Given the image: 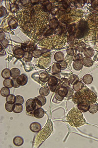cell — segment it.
Wrapping results in <instances>:
<instances>
[{"label":"cell","mask_w":98,"mask_h":148,"mask_svg":"<svg viewBox=\"0 0 98 148\" xmlns=\"http://www.w3.org/2000/svg\"><path fill=\"white\" fill-rule=\"evenodd\" d=\"M17 16L21 28L33 38H37L48 26L49 14L40 4H25L18 11Z\"/></svg>","instance_id":"obj_1"},{"label":"cell","mask_w":98,"mask_h":148,"mask_svg":"<svg viewBox=\"0 0 98 148\" xmlns=\"http://www.w3.org/2000/svg\"><path fill=\"white\" fill-rule=\"evenodd\" d=\"M97 99L95 94L87 88L77 91L72 97L73 102L77 105L89 106L95 103Z\"/></svg>","instance_id":"obj_2"},{"label":"cell","mask_w":98,"mask_h":148,"mask_svg":"<svg viewBox=\"0 0 98 148\" xmlns=\"http://www.w3.org/2000/svg\"><path fill=\"white\" fill-rule=\"evenodd\" d=\"M67 40L63 35H54L41 39L38 44L41 47L47 49H59L64 46Z\"/></svg>","instance_id":"obj_3"},{"label":"cell","mask_w":98,"mask_h":148,"mask_svg":"<svg viewBox=\"0 0 98 148\" xmlns=\"http://www.w3.org/2000/svg\"><path fill=\"white\" fill-rule=\"evenodd\" d=\"M66 119L71 126L75 127L81 126L86 122L81 111L76 107L73 108L68 112Z\"/></svg>","instance_id":"obj_4"},{"label":"cell","mask_w":98,"mask_h":148,"mask_svg":"<svg viewBox=\"0 0 98 148\" xmlns=\"http://www.w3.org/2000/svg\"><path fill=\"white\" fill-rule=\"evenodd\" d=\"M25 105L26 111L32 113H33L36 109L41 108L38 105L35 99H28L26 102Z\"/></svg>","instance_id":"obj_5"},{"label":"cell","mask_w":98,"mask_h":148,"mask_svg":"<svg viewBox=\"0 0 98 148\" xmlns=\"http://www.w3.org/2000/svg\"><path fill=\"white\" fill-rule=\"evenodd\" d=\"M58 79L54 75L49 77L48 81V85L51 91L52 92L57 91L60 87L58 83Z\"/></svg>","instance_id":"obj_6"},{"label":"cell","mask_w":98,"mask_h":148,"mask_svg":"<svg viewBox=\"0 0 98 148\" xmlns=\"http://www.w3.org/2000/svg\"><path fill=\"white\" fill-rule=\"evenodd\" d=\"M68 92L67 88L61 87L55 93V97L57 100H61L64 97L66 96Z\"/></svg>","instance_id":"obj_7"},{"label":"cell","mask_w":98,"mask_h":148,"mask_svg":"<svg viewBox=\"0 0 98 148\" xmlns=\"http://www.w3.org/2000/svg\"><path fill=\"white\" fill-rule=\"evenodd\" d=\"M41 125L37 122H34L30 124L29 126L30 130L34 132H38L41 129Z\"/></svg>","instance_id":"obj_8"},{"label":"cell","mask_w":98,"mask_h":148,"mask_svg":"<svg viewBox=\"0 0 98 148\" xmlns=\"http://www.w3.org/2000/svg\"><path fill=\"white\" fill-rule=\"evenodd\" d=\"M51 61V59L49 57H46L41 59V58L39 60V64L42 67L46 68L50 65Z\"/></svg>","instance_id":"obj_9"},{"label":"cell","mask_w":98,"mask_h":148,"mask_svg":"<svg viewBox=\"0 0 98 148\" xmlns=\"http://www.w3.org/2000/svg\"><path fill=\"white\" fill-rule=\"evenodd\" d=\"M33 114L35 118L40 119L42 118L44 116L45 112L43 109L40 108L35 110Z\"/></svg>","instance_id":"obj_10"},{"label":"cell","mask_w":98,"mask_h":148,"mask_svg":"<svg viewBox=\"0 0 98 148\" xmlns=\"http://www.w3.org/2000/svg\"><path fill=\"white\" fill-rule=\"evenodd\" d=\"M17 81L18 84L20 86H24L27 84L28 78L25 75L23 74L17 78Z\"/></svg>","instance_id":"obj_11"},{"label":"cell","mask_w":98,"mask_h":148,"mask_svg":"<svg viewBox=\"0 0 98 148\" xmlns=\"http://www.w3.org/2000/svg\"><path fill=\"white\" fill-rule=\"evenodd\" d=\"M38 105L40 107L44 105L46 102V98L43 96L39 95L34 98Z\"/></svg>","instance_id":"obj_12"},{"label":"cell","mask_w":98,"mask_h":148,"mask_svg":"<svg viewBox=\"0 0 98 148\" xmlns=\"http://www.w3.org/2000/svg\"><path fill=\"white\" fill-rule=\"evenodd\" d=\"M49 77V75L44 72H42L40 73L38 76L40 82L43 83L48 82Z\"/></svg>","instance_id":"obj_13"},{"label":"cell","mask_w":98,"mask_h":148,"mask_svg":"<svg viewBox=\"0 0 98 148\" xmlns=\"http://www.w3.org/2000/svg\"><path fill=\"white\" fill-rule=\"evenodd\" d=\"M13 142L15 146L19 147L22 146L23 144L24 140L21 137L19 136H17L13 138Z\"/></svg>","instance_id":"obj_14"},{"label":"cell","mask_w":98,"mask_h":148,"mask_svg":"<svg viewBox=\"0 0 98 148\" xmlns=\"http://www.w3.org/2000/svg\"><path fill=\"white\" fill-rule=\"evenodd\" d=\"M61 66L59 63H54L52 66V72L54 74H58L61 72Z\"/></svg>","instance_id":"obj_15"},{"label":"cell","mask_w":98,"mask_h":148,"mask_svg":"<svg viewBox=\"0 0 98 148\" xmlns=\"http://www.w3.org/2000/svg\"><path fill=\"white\" fill-rule=\"evenodd\" d=\"M39 93L41 95L46 96L49 93V91L48 87L47 86L41 87L39 89Z\"/></svg>","instance_id":"obj_16"},{"label":"cell","mask_w":98,"mask_h":148,"mask_svg":"<svg viewBox=\"0 0 98 148\" xmlns=\"http://www.w3.org/2000/svg\"><path fill=\"white\" fill-rule=\"evenodd\" d=\"M73 66L74 68L76 70L81 69L83 67V64L82 61L81 60H77L74 61Z\"/></svg>","instance_id":"obj_17"},{"label":"cell","mask_w":98,"mask_h":148,"mask_svg":"<svg viewBox=\"0 0 98 148\" xmlns=\"http://www.w3.org/2000/svg\"><path fill=\"white\" fill-rule=\"evenodd\" d=\"M20 71L18 68H14L10 70L11 77L13 78H16L19 76Z\"/></svg>","instance_id":"obj_18"},{"label":"cell","mask_w":98,"mask_h":148,"mask_svg":"<svg viewBox=\"0 0 98 148\" xmlns=\"http://www.w3.org/2000/svg\"><path fill=\"white\" fill-rule=\"evenodd\" d=\"M59 84L61 87L67 88L70 85L69 82L66 78H62L60 79Z\"/></svg>","instance_id":"obj_19"},{"label":"cell","mask_w":98,"mask_h":148,"mask_svg":"<svg viewBox=\"0 0 98 148\" xmlns=\"http://www.w3.org/2000/svg\"><path fill=\"white\" fill-rule=\"evenodd\" d=\"M83 81L85 84H88L91 83L93 80V77L91 75L86 74L83 78Z\"/></svg>","instance_id":"obj_20"},{"label":"cell","mask_w":98,"mask_h":148,"mask_svg":"<svg viewBox=\"0 0 98 148\" xmlns=\"http://www.w3.org/2000/svg\"><path fill=\"white\" fill-rule=\"evenodd\" d=\"M1 75L5 79L9 78L11 77L10 70L8 68L4 69L1 72Z\"/></svg>","instance_id":"obj_21"},{"label":"cell","mask_w":98,"mask_h":148,"mask_svg":"<svg viewBox=\"0 0 98 148\" xmlns=\"http://www.w3.org/2000/svg\"><path fill=\"white\" fill-rule=\"evenodd\" d=\"M10 93V91L9 88L4 87H2L0 91V94L3 96L7 97Z\"/></svg>","instance_id":"obj_22"},{"label":"cell","mask_w":98,"mask_h":148,"mask_svg":"<svg viewBox=\"0 0 98 148\" xmlns=\"http://www.w3.org/2000/svg\"><path fill=\"white\" fill-rule=\"evenodd\" d=\"M98 110V107L97 105L95 104L90 105L89 107L88 111L91 113L94 114L96 113Z\"/></svg>","instance_id":"obj_23"},{"label":"cell","mask_w":98,"mask_h":148,"mask_svg":"<svg viewBox=\"0 0 98 148\" xmlns=\"http://www.w3.org/2000/svg\"><path fill=\"white\" fill-rule=\"evenodd\" d=\"M15 104L6 102L5 105L6 110L8 112H12L13 111Z\"/></svg>","instance_id":"obj_24"},{"label":"cell","mask_w":98,"mask_h":148,"mask_svg":"<svg viewBox=\"0 0 98 148\" xmlns=\"http://www.w3.org/2000/svg\"><path fill=\"white\" fill-rule=\"evenodd\" d=\"M83 84L82 82L79 81L73 85V86L74 89L76 91H79L81 90L83 88Z\"/></svg>","instance_id":"obj_25"},{"label":"cell","mask_w":98,"mask_h":148,"mask_svg":"<svg viewBox=\"0 0 98 148\" xmlns=\"http://www.w3.org/2000/svg\"><path fill=\"white\" fill-rule=\"evenodd\" d=\"M82 61L83 64L86 66H91L93 63L92 60L89 58H84Z\"/></svg>","instance_id":"obj_26"},{"label":"cell","mask_w":98,"mask_h":148,"mask_svg":"<svg viewBox=\"0 0 98 148\" xmlns=\"http://www.w3.org/2000/svg\"><path fill=\"white\" fill-rule=\"evenodd\" d=\"M23 109V106L22 105L15 104L13 112L16 113H19L21 112Z\"/></svg>","instance_id":"obj_27"},{"label":"cell","mask_w":98,"mask_h":148,"mask_svg":"<svg viewBox=\"0 0 98 148\" xmlns=\"http://www.w3.org/2000/svg\"><path fill=\"white\" fill-rule=\"evenodd\" d=\"M24 101L23 97L20 95H17L15 97V104L22 105Z\"/></svg>","instance_id":"obj_28"},{"label":"cell","mask_w":98,"mask_h":148,"mask_svg":"<svg viewBox=\"0 0 98 148\" xmlns=\"http://www.w3.org/2000/svg\"><path fill=\"white\" fill-rule=\"evenodd\" d=\"M79 81L78 77L75 75H71L69 78V81L72 84L74 85Z\"/></svg>","instance_id":"obj_29"},{"label":"cell","mask_w":98,"mask_h":148,"mask_svg":"<svg viewBox=\"0 0 98 148\" xmlns=\"http://www.w3.org/2000/svg\"><path fill=\"white\" fill-rule=\"evenodd\" d=\"M15 96L13 94H11L6 97V102L11 103H14Z\"/></svg>","instance_id":"obj_30"},{"label":"cell","mask_w":98,"mask_h":148,"mask_svg":"<svg viewBox=\"0 0 98 148\" xmlns=\"http://www.w3.org/2000/svg\"><path fill=\"white\" fill-rule=\"evenodd\" d=\"M3 84L4 87L9 88L12 87L11 83V79L9 78L5 79L3 81Z\"/></svg>","instance_id":"obj_31"},{"label":"cell","mask_w":98,"mask_h":148,"mask_svg":"<svg viewBox=\"0 0 98 148\" xmlns=\"http://www.w3.org/2000/svg\"><path fill=\"white\" fill-rule=\"evenodd\" d=\"M23 60L24 61L26 62H29L31 61L32 56L30 53L25 54L23 56Z\"/></svg>","instance_id":"obj_32"},{"label":"cell","mask_w":98,"mask_h":148,"mask_svg":"<svg viewBox=\"0 0 98 148\" xmlns=\"http://www.w3.org/2000/svg\"><path fill=\"white\" fill-rule=\"evenodd\" d=\"M54 58L56 61L60 62L63 61L64 56L63 55L57 54L55 55Z\"/></svg>","instance_id":"obj_33"},{"label":"cell","mask_w":98,"mask_h":148,"mask_svg":"<svg viewBox=\"0 0 98 148\" xmlns=\"http://www.w3.org/2000/svg\"><path fill=\"white\" fill-rule=\"evenodd\" d=\"M89 106L84 105H77L78 108L83 112L87 111L88 109Z\"/></svg>","instance_id":"obj_34"},{"label":"cell","mask_w":98,"mask_h":148,"mask_svg":"<svg viewBox=\"0 0 98 148\" xmlns=\"http://www.w3.org/2000/svg\"><path fill=\"white\" fill-rule=\"evenodd\" d=\"M17 78H13L11 79V83L13 87L15 88H17L20 86L18 83L17 81Z\"/></svg>","instance_id":"obj_35"},{"label":"cell","mask_w":98,"mask_h":148,"mask_svg":"<svg viewBox=\"0 0 98 148\" xmlns=\"http://www.w3.org/2000/svg\"><path fill=\"white\" fill-rule=\"evenodd\" d=\"M33 56L36 58L40 57L41 55V51L39 50H36L34 51L33 53Z\"/></svg>","instance_id":"obj_36"},{"label":"cell","mask_w":98,"mask_h":148,"mask_svg":"<svg viewBox=\"0 0 98 148\" xmlns=\"http://www.w3.org/2000/svg\"><path fill=\"white\" fill-rule=\"evenodd\" d=\"M61 66V70L65 69L66 67L67 64L65 61H62L59 63Z\"/></svg>","instance_id":"obj_37"},{"label":"cell","mask_w":98,"mask_h":148,"mask_svg":"<svg viewBox=\"0 0 98 148\" xmlns=\"http://www.w3.org/2000/svg\"><path fill=\"white\" fill-rule=\"evenodd\" d=\"M68 92L66 97H70L71 96L73 93V91L72 88H68Z\"/></svg>","instance_id":"obj_38"}]
</instances>
